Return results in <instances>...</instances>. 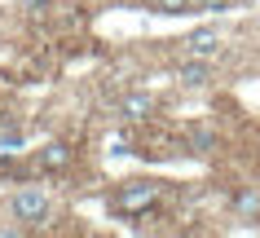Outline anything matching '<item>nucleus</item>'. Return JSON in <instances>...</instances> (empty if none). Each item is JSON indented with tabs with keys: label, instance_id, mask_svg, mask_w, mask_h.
<instances>
[{
	"label": "nucleus",
	"instance_id": "3",
	"mask_svg": "<svg viewBox=\"0 0 260 238\" xmlns=\"http://www.w3.org/2000/svg\"><path fill=\"white\" fill-rule=\"evenodd\" d=\"M115 111H119L123 124H141V119H150V115H154V97H146V93H123Z\"/></svg>",
	"mask_w": 260,
	"mask_h": 238
},
{
	"label": "nucleus",
	"instance_id": "10",
	"mask_svg": "<svg viewBox=\"0 0 260 238\" xmlns=\"http://www.w3.org/2000/svg\"><path fill=\"white\" fill-rule=\"evenodd\" d=\"M106 150L110 154H128V150H133V137H128V132H110V137H106Z\"/></svg>",
	"mask_w": 260,
	"mask_h": 238
},
{
	"label": "nucleus",
	"instance_id": "6",
	"mask_svg": "<svg viewBox=\"0 0 260 238\" xmlns=\"http://www.w3.org/2000/svg\"><path fill=\"white\" fill-rule=\"evenodd\" d=\"M67 163H71V150L62 146V141H49V146L40 150V168L44 172H62Z\"/></svg>",
	"mask_w": 260,
	"mask_h": 238
},
{
	"label": "nucleus",
	"instance_id": "11",
	"mask_svg": "<svg viewBox=\"0 0 260 238\" xmlns=\"http://www.w3.org/2000/svg\"><path fill=\"white\" fill-rule=\"evenodd\" d=\"M234 0H199V9H207V14H225Z\"/></svg>",
	"mask_w": 260,
	"mask_h": 238
},
{
	"label": "nucleus",
	"instance_id": "4",
	"mask_svg": "<svg viewBox=\"0 0 260 238\" xmlns=\"http://www.w3.org/2000/svg\"><path fill=\"white\" fill-rule=\"evenodd\" d=\"M220 53V31L216 27H203V31H194V36H185V57H212Z\"/></svg>",
	"mask_w": 260,
	"mask_h": 238
},
{
	"label": "nucleus",
	"instance_id": "5",
	"mask_svg": "<svg viewBox=\"0 0 260 238\" xmlns=\"http://www.w3.org/2000/svg\"><path fill=\"white\" fill-rule=\"evenodd\" d=\"M177 75H181L185 88H207L212 84V62H207V57H185Z\"/></svg>",
	"mask_w": 260,
	"mask_h": 238
},
{
	"label": "nucleus",
	"instance_id": "2",
	"mask_svg": "<svg viewBox=\"0 0 260 238\" xmlns=\"http://www.w3.org/2000/svg\"><path fill=\"white\" fill-rule=\"evenodd\" d=\"M9 212H14V221L36 225V221L49 216V194H44V190H18L14 203H9Z\"/></svg>",
	"mask_w": 260,
	"mask_h": 238
},
{
	"label": "nucleus",
	"instance_id": "12",
	"mask_svg": "<svg viewBox=\"0 0 260 238\" xmlns=\"http://www.w3.org/2000/svg\"><path fill=\"white\" fill-rule=\"evenodd\" d=\"M44 5H49V0H27V9H44Z\"/></svg>",
	"mask_w": 260,
	"mask_h": 238
},
{
	"label": "nucleus",
	"instance_id": "9",
	"mask_svg": "<svg viewBox=\"0 0 260 238\" xmlns=\"http://www.w3.org/2000/svg\"><path fill=\"white\" fill-rule=\"evenodd\" d=\"M199 0H150V9H159V14H190Z\"/></svg>",
	"mask_w": 260,
	"mask_h": 238
},
{
	"label": "nucleus",
	"instance_id": "7",
	"mask_svg": "<svg viewBox=\"0 0 260 238\" xmlns=\"http://www.w3.org/2000/svg\"><path fill=\"white\" fill-rule=\"evenodd\" d=\"M190 150L194 154H212L216 150V132L212 128H190Z\"/></svg>",
	"mask_w": 260,
	"mask_h": 238
},
{
	"label": "nucleus",
	"instance_id": "1",
	"mask_svg": "<svg viewBox=\"0 0 260 238\" xmlns=\"http://www.w3.org/2000/svg\"><path fill=\"white\" fill-rule=\"evenodd\" d=\"M159 185L154 181H128L119 185V194H115V208H119V216H146V212L159 203Z\"/></svg>",
	"mask_w": 260,
	"mask_h": 238
},
{
	"label": "nucleus",
	"instance_id": "8",
	"mask_svg": "<svg viewBox=\"0 0 260 238\" xmlns=\"http://www.w3.org/2000/svg\"><path fill=\"white\" fill-rule=\"evenodd\" d=\"M234 212H238V216H260V190H243V194H234Z\"/></svg>",
	"mask_w": 260,
	"mask_h": 238
}]
</instances>
